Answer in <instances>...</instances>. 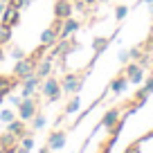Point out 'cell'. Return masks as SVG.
I'll list each match as a JSON object with an SVG mask.
<instances>
[{"mask_svg":"<svg viewBox=\"0 0 153 153\" xmlns=\"http://www.w3.org/2000/svg\"><path fill=\"white\" fill-rule=\"evenodd\" d=\"M9 99H11V104H16V106H18L20 101H23V97H20V95H11Z\"/></svg>","mask_w":153,"mask_h":153,"instance_id":"cell-28","label":"cell"},{"mask_svg":"<svg viewBox=\"0 0 153 153\" xmlns=\"http://www.w3.org/2000/svg\"><path fill=\"white\" fill-rule=\"evenodd\" d=\"M81 108V101H79V97H70V101H68V106H65V110H63V115L56 120V124L63 120V117H68V115H72V113H76V110Z\"/></svg>","mask_w":153,"mask_h":153,"instance_id":"cell-18","label":"cell"},{"mask_svg":"<svg viewBox=\"0 0 153 153\" xmlns=\"http://www.w3.org/2000/svg\"><path fill=\"white\" fill-rule=\"evenodd\" d=\"M0 101H2V95H0Z\"/></svg>","mask_w":153,"mask_h":153,"instance_id":"cell-36","label":"cell"},{"mask_svg":"<svg viewBox=\"0 0 153 153\" xmlns=\"http://www.w3.org/2000/svg\"><path fill=\"white\" fill-rule=\"evenodd\" d=\"M59 43V32L54 27H48L43 29V34H41V45H45V48H54V45Z\"/></svg>","mask_w":153,"mask_h":153,"instance_id":"cell-14","label":"cell"},{"mask_svg":"<svg viewBox=\"0 0 153 153\" xmlns=\"http://www.w3.org/2000/svg\"><path fill=\"white\" fill-rule=\"evenodd\" d=\"M32 72H36V59H34V56H23V59L16 61L14 72H11V74H16L18 79H23V76L32 74Z\"/></svg>","mask_w":153,"mask_h":153,"instance_id":"cell-4","label":"cell"},{"mask_svg":"<svg viewBox=\"0 0 153 153\" xmlns=\"http://www.w3.org/2000/svg\"><path fill=\"white\" fill-rule=\"evenodd\" d=\"M0 153H7V149H0Z\"/></svg>","mask_w":153,"mask_h":153,"instance_id":"cell-34","label":"cell"},{"mask_svg":"<svg viewBox=\"0 0 153 153\" xmlns=\"http://www.w3.org/2000/svg\"><path fill=\"white\" fill-rule=\"evenodd\" d=\"M128 59H131V50H122V52H120V63H124V65H126Z\"/></svg>","mask_w":153,"mask_h":153,"instance_id":"cell-25","label":"cell"},{"mask_svg":"<svg viewBox=\"0 0 153 153\" xmlns=\"http://www.w3.org/2000/svg\"><path fill=\"white\" fill-rule=\"evenodd\" d=\"M86 74H88V70H83V72H79V74H65L61 79V88H63V92H68V95H76V92L81 90V86H83V81H86Z\"/></svg>","mask_w":153,"mask_h":153,"instance_id":"cell-1","label":"cell"},{"mask_svg":"<svg viewBox=\"0 0 153 153\" xmlns=\"http://www.w3.org/2000/svg\"><path fill=\"white\" fill-rule=\"evenodd\" d=\"M38 88H41V76H36V72L20 79V97H32Z\"/></svg>","mask_w":153,"mask_h":153,"instance_id":"cell-5","label":"cell"},{"mask_svg":"<svg viewBox=\"0 0 153 153\" xmlns=\"http://www.w3.org/2000/svg\"><path fill=\"white\" fill-rule=\"evenodd\" d=\"M113 38H115V34L113 36H97L95 41H92V52H95L97 56H101V54L106 52V48L113 43Z\"/></svg>","mask_w":153,"mask_h":153,"instance_id":"cell-15","label":"cell"},{"mask_svg":"<svg viewBox=\"0 0 153 153\" xmlns=\"http://www.w3.org/2000/svg\"><path fill=\"white\" fill-rule=\"evenodd\" d=\"M99 2H110V0H99Z\"/></svg>","mask_w":153,"mask_h":153,"instance_id":"cell-35","label":"cell"},{"mask_svg":"<svg viewBox=\"0 0 153 153\" xmlns=\"http://www.w3.org/2000/svg\"><path fill=\"white\" fill-rule=\"evenodd\" d=\"M50 151H52V149H50V146H43V149H41V151H38V153H50Z\"/></svg>","mask_w":153,"mask_h":153,"instance_id":"cell-29","label":"cell"},{"mask_svg":"<svg viewBox=\"0 0 153 153\" xmlns=\"http://www.w3.org/2000/svg\"><path fill=\"white\" fill-rule=\"evenodd\" d=\"M34 133H27V135H23L20 137V151L23 153H27V151H32L34 149V137H32Z\"/></svg>","mask_w":153,"mask_h":153,"instance_id":"cell-19","label":"cell"},{"mask_svg":"<svg viewBox=\"0 0 153 153\" xmlns=\"http://www.w3.org/2000/svg\"><path fill=\"white\" fill-rule=\"evenodd\" d=\"M140 2H142V5H151L153 0H140Z\"/></svg>","mask_w":153,"mask_h":153,"instance_id":"cell-32","label":"cell"},{"mask_svg":"<svg viewBox=\"0 0 153 153\" xmlns=\"http://www.w3.org/2000/svg\"><path fill=\"white\" fill-rule=\"evenodd\" d=\"M11 29L14 27H9V25H0V45L11 41Z\"/></svg>","mask_w":153,"mask_h":153,"instance_id":"cell-20","label":"cell"},{"mask_svg":"<svg viewBox=\"0 0 153 153\" xmlns=\"http://www.w3.org/2000/svg\"><path fill=\"white\" fill-rule=\"evenodd\" d=\"M38 113V104L34 97H23V101L18 104V117L23 122H32V117Z\"/></svg>","mask_w":153,"mask_h":153,"instance_id":"cell-3","label":"cell"},{"mask_svg":"<svg viewBox=\"0 0 153 153\" xmlns=\"http://www.w3.org/2000/svg\"><path fill=\"white\" fill-rule=\"evenodd\" d=\"M120 120H122V110H120V108H108V110L104 113V117H101L99 126H101V128H108V131H110Z\"/></svg>","mask_w":153,"mask_h":153,"instance_id":"cell-9","label":"cell"},{"mask_svg":"<svg viewBox=\"0 0 153 153\" xmlns=\"http://www.w3.org/2000/svg\"><path fill=\"white\" fill-rule=\"evenodd\" d=\"M11 59H16V61H18V59H23L25 56V52H23V50H20V48H11Z\"/></svg>","mask_w":153,"mask_h":153,"instance_id":"cell-24","label":"cell"},{"mask_svg":"<svg viewBox=\"0 0 153 153\" xmlns=\"http://www.w3.org/2000/svg\"><path fill=\"white\" fill-rule=\"evenodd\" d=\"M52 68H54L52 56H45V59H41V61L36 63V76H41V79L50 76V74H52Z\"/></svg>","mask_w":153,"mask_h":153,"instance_id":"cell-16","label":"cell"},{"mask_svg":"<svg viewBox=\"0 0 153 153\" xmlns=\"http://www.w3.org/2000/svg\"><path fill=\"white\" fill-rule=\"evenodd\" d=\"M128 83H131V81L126 79V74H124V72H120V74H117L113 81L108 83V90H110V92H115V95H122V92L128 88Z\"/></svg>","mask_w":153,"mask_h":153,"instance_id":"cell-11","label":"cell"},{"mask_svg":"<svg viewBox=\"0 0 153 153\" xmlns=\"http://www.w3.org/2000/svg\"><path fill=\"white\" fill-rule=\"evenodd\" d=\"M20 83V79L16 74H0V95L2 97H9L11 90Z\"/></svg>","mask_w":153,"mask_h":153,"instance_id":"cell-7","label":"cell"},{"mask_svg":"<svg viewBox=\"0 0 153 153\" xmlns=\"http://www.w3.org/2000/svg\"><path fill=\"white\" fill-rule=\"evenodd\" d=\"M32 2H34V0H23V5H25V7H27V5H32Z\"/></svg>","mask_w":153,"mask_h":153,"instance_id":"cell-33","label":"cell"},{"mask_svg":"<svg viewBox=\"0 0 153 153\" xmlns=\"http://www.w3.org/2000/svg\"><path fill=\"white\" fill-rule=\"evenodd\" d=\"M126 153H142V151H140V142H135L133 146H128V149H126Z\"/></svg>","mask_w":153,"mask_h":153,"instance_id":"cell-27","label":"cell"},{"mask_svg":"<svg viewBox=\"0 0 153 153\" xmlns=\"http://www.w3.org/2000/svg\"><path fill=\"white\" fill-rule=\"evenodd\" d=\"M41 92H43V97L52 104V101H56L59 97H61L63 88H61V79H54L52 74L45 76V81L41 83Z\"/></svg>","mask_w":153,"mask_h":153,"instance_id":"cell-2","label":"cell"},{"mask_svg":"<svg viewBox=\"0 0 153 153\" xmlns=\"http://www.w3.org/2000/svg\"><path fill=\"white\" fill-rule=\"evenodd\" d=\"M79 27H81V23L79 20H74L70 16V18H65L61 23V32H59V38H68L70 34H74V32H79Z\"/></svg>","mask_w":153,"mask_h":153,"instance_id":"cell-12","label":"cell"},{"mask_svg":"<svg viewBox=\"0 0 153 153\" xmlns=\"http://www.w3.org/2000/svg\"><path fill=\"white\" fill-rule=\"evenodd\" d=\"M20 23V9H14V7L7 5L2 16H0V25H9V27H16Z\"/></svg>","mask_w":153,"mask_h":153,"instance_id":"cell-10","label":"cell"},{"mask_svg":"<svg viewBox=\"0 0 153 153\" xmlns=\"http://www.w3.org/2000/svg\"><path fill=\"white\" fill-rule=\"evenodd\" d=\"M45 124H48V122H45V117H43V115H34V117H32V131H36V128H43V126Z\"/></svg>","mask_w":153,"mask_h":153,"instance_id":"cell-22","label":"cell"},{"mask_svg":"<svg viewBox=\"0 0 153 153\" xmlns=\"http://www.w3.org/2000/svg\"><path fill=\"white\" fill-rule=\"evenodd\" d=\"M2 59H5V48L0 45V61H2Z\"/></svg>","mask_w":153,"mask_h":153,"instance_id":"cell-30","label":"cell"},{"mask_svg":"<svg viewBox=\"0 0 153 153\" xmlns=\"http://www.w3.org/2000/svg\"><path fill=\"white\" fill-rule=\"evenodd\" d=\"M126 14H128V7H126V5H117V7H115V18L120 20V23L126 18Z\"/></svg>","mask_w":153,"mask_h":153,"instance_id":"cell-23","label":"cell"},{"mask_svg":"<svg viewBox=\"0 0 153 153\" xmlns=\"http://www.w3.org/2000/svg\"><path fill=\"white\" fill-rule=\"evenodd\" d=\"M72 11H74V7H72L70 0H56V2H54V18L65 20V18L72 16Z\"/></svg>","mask_w":153,"mask_h":153,"instance_id":"cell-8","label":"cell"},{"mask_svg":"<svg viewBox=\"0 0 153 153\" xmlns=\"http://www.w3.org/2000/svg\"><path fill=\"white\" fill-rule=\"evenodd\" d=\"M122 72L126 74V79H128L131 83H142L144 81V68L140 65V63H135V61H128Z\"/></svg>","mask_w":153,"mask_h":153,"instance_id":"cell-6","label":"cell"},{"mask_svg":"<svg viewBox=\"0 0 153 153\" xmlns=\"http://www.w3.org/2000/svg\"><path fill=\"white\" fill-rule=\"evenodd\" d=\"M95 2H97V0H86V5H88V7H92Z\"/></svg>","mask_w":153,"mask_h":153,"instance_id":"cell-31","label":"cell"},{"mask_svg":"<svg viewBox=\"0 0 153 153\" xmlns=\"http://www.w3.org/2000/svg\"><path fill=\"white\" fill-rule=\"evenodd\" d=\"M16 120V115L11 113L9 108H2L0 110V122H2V124H9V122H14Z\"/></svg>","mask_w":153,"mask_h":153,"instance_id":"cell-21","label":"cell"},{"mask_svg":"<svg viewBox=\"0 0 153 153\" xmlns=\"http://www.w3.org/2000/svg\"><path fill=\"white\" fill-rule=\"evenodd\" d=\"M65 140H68V133H65V131H54V133H50L48 146L52 149V151H59V149L65 146Z\"/></svg>","mask_w":153,"mask_h":153,"instance_id":"cell-13","label":"cell"},{"mask_svg":"<svg viewBox=\"0 0 153 153\" xmlns=\"http://www.w3.org/2000/svg\"><path fill=\"white\" fill-rule=\"evenodd\" d=\"M7 133H11L14 137H23V135H27V131H25V122L20 120V117H16L14 122L7 124Z\"/></svg>","mask_w":153,"mask_h":153,"instance_id":"cell-17","label":"cell"},{"mask_svg":"<svg viewBox=\"0 0 153 153\" xmlns=\"http://www.w3.org/2000/svg\"><path fill=\"white\" fill-rule=\"evenodd\" d=\"M7 5L14 7V9H20V7H25V5H23V0H7Z\"/></svg>","mask_w":153,"mask_h":153,"instance_id":"cell-26","label":"cell"}]
</instances>
